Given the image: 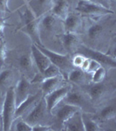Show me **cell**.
Returning <instances> with one entry per match:
<instances>
[{
  "mask_svg": "<svg viewBox=\"0 0 116 131\" xmlns=\"http://www.w3.org/2000/svg\"><path fill=\"white\" fill-rule=\"evenodd\" d=\"M110 15L107 16L106 19L104 18L105 16L96 18H88L91 20L88 25H86L84 22L83 27L86 28L83 29H85L86 31V38L87 41L90 42V45L87 46L92 48L95 43L96 46H98L101 42H105L106 40L110 41V37H108V35H110L112 29L114 28V20H113L111 23L108 22V18Z\"/></svg>",
  "mask_w": 116,
  "mask_h": 131,
  "instance_id": "cell-1",
  "label": "cell"
},
{
  "mask_svg": "<svg viewBox=\"0 0 116 131\" xmlns=\"http://www.w3.org/2000/svg\"><path fill=\"white\" fill-rule=\"evenodd\" d=\"M4 130V124H3V118H2V115L0 113V131Z\"/></svg>",
  "mask_w": 116,
  "mask_h": 131,
  "instance_id": "cell-39",
  "label": "cell"
},
{
  "mask_svg": "<svg viewBox=\"0 0 116 131\" xmlns=\"http://www.w3.org/2000/svg\"><path fill=\"white\" fill-rule=\"evenodd\" d=\"M31 52L33 59V62H34L35 67H37L38 72H39L42 74L45 69L51 64L50 60L33 43L31 46Z\"/></svg>",
  "mask_w": 116,
  "mask_h": 131,
  "instance_id": "cell-19",
  "label": "cell"
},
{
  "mask_svg": "<svg viewBox=\"0 0 116 131\" xmlns=\"http://www.w3.org/2000/svg\"><path fill=\"white\" fill-rule=\"evenodd\" d=\"M60 37V39L63 45V47L66 50V53L70 54L73 56L76 52L78 46H79V34L74 32H68V31H64L58 35Z\"/></svg>",
  "mask_w": 116,
  "mask_h": 131,
  "instance_id": "cell-15",
  "label": "cell"
},
{
  "mask_svg": "<svg viewBox=\"0 0 116 131\" xmlns=\"http://www.w3.org/2000/svg\"><path fill=\"white\" fill-rule=\"evenodd\" d=\"M17 62H18V67H19L20 71L24 73V76L26 77L29 80V78H33L34 76V62H33V59L31 56V52L30 51H24V52H20L17 59Z\"/></svg>",
  "mask_w": 116,
  "mask_h": 131,
  "instance_id": "cell-13",
  "label": "cell"
},
{
  "mask_svg": "<svg viewBox=\"0 0 116 131\" xmlns=\"http://www.w3.org/2000/svg\"><path fill=\"white\" fill-rule=\"evenodd\" d=\"M14 129L17 131H32V126H31L25 120H20L15 123Z\"/></svg>",
  "mask_w": 116,
  "mask_h": 131,
  "instance_id": "cell-30",
  "label": "cell"
},
{
  "mask_svg": "<svg viewBox=\"0 0 116 131\" xmlns=\"http://www.w3.org/2000/svg\"><path fill=\"white\" fill-rule=\"evenodd\" d=\"M100 67H101V65L98 62V61L90 59L89 66H88V68H87V70H86V73L92 74V73H94V72H95L97 69L100 68Z\"/></svg>",
  "mask_w": 116,
  "mask_h": 131,
  "instance_id": "cell-32",
  "label": "cell"
},
{
  "mask_svg": "<svg viewBox=\"0 0 116 131\" xmlns=\"http://www.w3.org/2000/svg\"><path fill=\"white\" fill-rule=\"evenodd\" d=\"M62 129L66 131H85L82 122L81 111L76 112L63 124Z\"/></svg>",
  "mask_w": 116,
  "mask_h": 131,
  "instance_id": "cell-22",
  "label": "cell"
},
{
  "mask_svg": "<svg viewBox=\"0 0 116 131\" xmlns=\"http://www.w3.org/2000/svg\"><path fill=\"white\" fill-rule=\"evenodd\" d=\"M65 81V78L62 75H58L55 77L46 78L41 82V92L43 96L52 93V91L56 90L60 86H63Z\"/></svg>",
  "mask_w": 116,
  "mask_h": 131,
  "instance_id": "cell-21",
  "label": "cell"
},
{
  "mask_svg": "<svg viewBox=\"0 0 116 131\" xmlns=\"http://www.w3.org/2000/svg\"><path fill=\"white\" fill-rule=\"evenodd\" d=\"M87 74H88L87 73L82 71L80 68L74 67L68 73L66 81L78 86H84L87 83V78H86V75Z\"/></svg>",
  "mask_w": 116,
  "mask_h": 131,
  "instance_id": "cell-24",
  "label": "cell"
},
{
  "mask_svg": "<svg viewBox=\"0 0 116 131\" xmlns=\"http://www.w3.org/2000/svg\"><path fill=\"white\" fill-rule=\"evenodd\" d=\"M107 76V69L102 66L99 69L92 73V83H99V82L104 81Z\"/></svg>",
  "mask_w": 116,
  "mask_h": 131,
  "instance_id": "cell-27",
  "label": "cell"
},
{
  "mask_svg": "<svg viewBox=\"0 0 116 131\" xmlns=\"http://www.w3.org/2000/svg\"><path fill=\"white\" fill-rule=\"evenodd\" d=\"M62 102L78 107L82 112L90 114L95 113V107L92 106L94 104L91 102L85 91L81 89H73L72 88L68 94L63 99Z\"/></svg>",
  "mask_w": 116,
  "mask_h": 131,
  "instance_id": "cell-6",
  "label": "cell"
},
{
  "mask_svg": "<svg viewBox=\"0 0 116 131\" xmlns=\"http://www.w3.org/2000/svg\"><path fill=\"white\" fill-rule=\"evenodd\" d=\"M25 1H26V2H29V1H30V0H25Z\"/></svg>",
  "mask_w": 116,
  "mask_h": 131,
  "instance_id": "cell-40",
  "label": "cell"
},
{
  "mask_svg": "<svg viewBox=\"0 0 116 131\" xmlns=\"http://www.w3.org/2000/svg\"><path fill=\"white\" fill-rule=\"evenodd\" d=\"M81 117H82V122H83L85 131L102 130L100 124H99L95 120H94V118H92L91 116H90V113H86V112L81 111Z\"/></svg>",
  "mask_w": 116,
  "mask_h": 131,
  "instance_id": "cell-26",
  "label": "cell"
},
{
  "mask_svg": "<svg viewBox=\"0 0 116 131\" xmlns=\"http://www.w3.org/2000/svg\"><path fill=\"white\" fill-rule=\"evenodd\" d=\"M89 62H90V59L89 58H86L85 60H84L83 63H82L81 67H79V68H80L82 71H84V72H86V70H87V68H88V66H89Z\"/></svg>",
  "mask_w": 116,
  "mask_h": 131,
  "instance_id": "cell-37",
  "label": "cell"
},
{
  "mask_svg": "<svg viewBox=\"0 0 116 131\" xmlns=\"http://www.w3.org/2000/svg\"><path fill=\"white\" fill-rule=\"evenodd\" d=\"M61 103H62V105L60 107L57 106V107L55 108L57 109L56 123L60 128H63V124L65 123V122L67 121L73 115H74L76 112L81 111V110L78 107L73 106V105L67 104V103L62 102V101H61Z\"/></svg>",
  "mask_w": 116,
  "mask_h": 131,
  "instance_id": "cell-17",
  "label": "cell"
},
{
  "mask_svg": "<svg viewBox=\"0 0 116 131\" xmlns=\"http://www.w3.org/2000/svg\"><path fill=\"white\" fill-rule=\"evenodd\" d=\"M0 12H10L8 8V0H0Z\"/></svg>",
  "mask_w": 116,
  "mask_h": 131,
  "instance_id": "cell-35",
  "label": "cell"
},
{
  "mask_svg": "<svg viewBox=\"0 0 116 131\" xmlns=\"http://www.w3.org/2000/svg\"><path fill=\"white\" fill-rule=\"evenodd\" d=\"M76 12L80 14L82 17L90 18H100L102 16L114 14V12L111 9H107L104 6L92 3L88 0H79L75 8Z\"/></svg>",
  "mask_w": 116,
  "mask_h": 131,
  "instance_id": "cell-7",
  "label": "cell"
},
{
  "mask_svg": "<svg viewBox=\"0 0 116 131\" xmlns=\"http://www.w3.org/2000/svg\"><path fill=\"white\" fill-rule=\"evenodd\" d=\"M1 38H3V37H1V36H0V39H1Z\"/></svg>",
  "mask_w": 116,
  "mask_h": 131,
  "instance_id": "cell-42",
  "label": "cell"
},
{
  "mask_svg": "<svg viewBox=\"0 0 116 131\" xmlns=\"http://www.w3.org/2000/svg\"><path fill=\"white\" fill-rule=\"evenodd\" d=\"M72 88V86L70 85H63L57 88L56 90L52 91V93L46 94L44 96V99L45 101L46 107H47L48 111L51 114H52V111L56 108L57 106L60 105L65 96L68 94V92Z\"/></svg>",
  "mask_w": 116,
  "mask_h": 131,
  "instance_id": "cell-11",
  "label": "cell"
},
{
  "mask_svg": "<svg viewBox=\"0 0 116 131\" xmlns=\"http://www.w3.org/2000/svg\"><path fill=\"white\" fill-rule=\"evenodd\" d=\"M88 1H91L92 3L98 4V5H100L104 7L107 8V9H110L111 7V1L110 0H88Z\"/></svg>",
  "mask_w": 116,
  "mask_h": 131,
  "instance_id": "cell-34",
  "label": "cell"
},
{
  "mask_svg": "<svg viewBox=\"0 0 116 131\" xmlns=\"http://www.w3.org/2000/svg\"><path fill=\"white\" fill-rule=\"evenodd\" d=\"M5 19L3 18H0V36L4 37L5 34Z\"/></svg>",
  "mask_w": 116,
  "mask_h": 131,
  "instance_id": "cell-36",
  "label": "cell"
},
{
  "mask_svg": "<svg viewBox=\"0 0 116 131\" xmlns=\"http://www.w3.org/2000/svg\"><path fill=\"white\" fill-rule=\"evenodd\" d=\"M69 9H70V3L68 0H54L51 12L63 20L69 13Z\"/></svg>",
  "mask_w": 116,
  "mask_h": 131,
  "instance_id": "cell-23",
  "label": "cell"
},
{
  "mask_svg": "<svg viewBox=\"0 0 116 131\" xmlns=\"http://www.w3.org/2000/svg\"><path fill=\"white\" fill-rule=\"evenodd\" d=\"M7 56V47L6 43L3 39V38L0 39V70L4 67Z\"/></svg>",
  "mask_w": 116,
  "mask_h": 131,
  "instance_id": "cell-29",
  "label": "cell"
},
{
  "mask_svg": "<svg viewBox=\"0 0 116 131\" xmlns=\"http://www.w3.org/2000/svg\"><path fill=\"white\" fill-rule=\"evenodd\" d=\"M18 75V73L17 71V69L14 68H5V69H1L0 71V88L2 89H6L13 86L12 84H14L15 82H18L17 81V77Z\"/></svg>",
  "mask_w": 116,
  "mask_h": 131,
  "instance_id": "cell-20",
  "label": "cell"
},
{
  "mask_svg": "<svg viewBox=\"0 0 116 131\" xmlns=\"http://www.w3.org/2000/svg\"><path fill=\"white\" fill-rule=\"evenodd\" d=\"M52 115L47 109L45 101L44 99V96L39 100V102L36 104V106L31 110L23 120H25L26 122H28L31 126L39 125V124H45L49 125V115Z\"/></svg>",
  "mask_w": 116,
  "mask_h": 131,
  "instance_id": "cell-8",
  "label": "cell"
},
{
  "mask_svg": "<svg viewBox=\"0 0 116 131\" xmlns=\"http://www.w3.org/2000/svg\"><path fill=\"white\" fill-rule=\"evenodd\" d=\"M53 3L54 0H30L27 2V5L32 10L36 18H39L51 12Z\"/></svg>",
  "mask_w": 116,
  "mask_h": 131,
  "instance_id": "cell-18",
  "label": "cell"
},
{
  "mask_svg": "<svg viewBox=\"0 0 116 131\" xmlns=\"http://www.w3.org/2000/svg\"><path fill=\"white\" fill-rule=\"evenodd\" d=\"M16 101H15V92L14 86L8 88L5 94L3 107H2L1 115L3 118L4 130L9 131L12 128L13 123L15 122V113H16Z\"/></svg>",
  "mask_w": 116,
  "mask_h": 131,
  "instance_id": "cell-3",
  "label": "cell"
},
{
  "mask_svg": "<svg viewBox=\"0 0 116 131\" xmlns=\"http://www.w3.org/2000/svg\"><path fill=\"white\" fill-rule=\"evenodd\" d=\"M110 1H114V0H110Z\"/></svg>",
  "mask_w": 116,
  "mask_h": 131,
  "instance_id": "cell-41",
  "label": "cell"
},
{
  "mask_svg": "<svg viewBox=\"0 0 116 131\" xmlns=\"http://www.w3.org/2000/svg\"><path fill=\"white\" fill-rule=\"evenodd\" d=\"M31 81L26 77L22 76L17 82L16 86H14V92H15V101L17 107L19 106L21 103L28 98L31 92Z\"/></svg>",
  "mask_w": 116,
  "mask_h": 131,
  "instance_id": "cell-16",
  "label": "cell"
},
{
  "mask_svg": "<svg viewBox=\"0 0 116 131\" xmlns=\"http://www.w3.org/2000/svg\"><path fill=\"white\" fill-rule=\"evenodd\" d=\"M85 59H86L85 56L81 55V54H79V53H75L72 56V63H73L74 67L79 68V67H81L82 63H83V61L85 60Z\"/></svg>",
  "mask_w": 116,
  "mask_h": 131,
  "instance_id": "cell-31",
  "label": "cell"
},
{
  "mask_svg": "<svg viewBox=\"0 0 116 131\" xmlns=\"http://www.w3.org/2000/svg\"><path fill=\"white\" fill-rule=\"evenodd\" d=\"M42 75H43L44 80H45L46 78H52V77H55V76L62 75V74H61L60 69H59L55 65L51 63V64L45 69V71L42 73Z\"/></svg>",
  "mask_w": 116,
  "mask_h": 131,
  "instance_id": "cell-28",
  "label": "cell"
},
{
  "mask_svg": "<svg viewBox=\"0 0 116 131\" xmlns=\"http://www.w3.org/2000/svg\"><path fill=\"white\" fill-rule=\"evenodd\" d=\"M116 116V106L115 103H108L104 105L99 111L97 118L101 122H106L111 120H114Z\"/></svg>",
  "mask_w": 116,
  "mask_h": 131,
  "instance_id": "cell-25",
  "label": "cell"
},
{
  "mask_svg": "<svg viewBox=\"0 0 116 131\" xmlns=\"http://www.w3.org/2000/svg\"><path fill=\"white\" fill-rule=\"evenodd\" d=\"M82 89L88 95L91 102L95 105L97 103H100L105 98H107L111 88L107 83L101 81L99 83L86 84L82 86Z\"/></svg>",
  "mask_w": 116,
  "mask_h": 131,
  "instance_id": "cell-9",
  "label": "cell"
},
{
  "mask_svg": "<svg viewBox=\"0 0 116 131\" xmlns=\"http://www.w3.org/2000/svg\"><path fill=\"white\" fill-rule=\"evenodd\" d=\"M42 97H43L42 92H38L34 94H30L26 100L23 101L19 106L17 107L15 113L16 119H18V118H25L30 113L31 109L36 106V104L39 102Z\"/></svg>",
  "mask_w": 116,
  "mask_h": 131,
  "instance_id": "cell-14",
  "label": "cell"
},
{
  "mask_svg": "<svg viewBox=\"0 0 116 131\" xmlns=\"http://www.w3.org/2000/svg\"><path fill=\"white\" fill-rule=\"evenodd\" d=\"M4 100H5V95H2V94H0V113H1L2 107H3Z\"/></svg>",
  "mask_w": 116,
  "mask_h": 131,
  "instance_id": "cell-38",
  "label": "cell"
},
{
  "mask_svg": "<svg viewBox=\"0 0 116 131\" xmlns=\"http://www.w3.org/2000/svg\"><path fill=\"white\" fill-rule=\"evenodd\" d=\"M52 129H53V128H52L51 125H45V124H39V125L32 126L33 131H48Z\"/></svg>",
  "mask_w": 116,
  "mask_h": 131,
  "instance_id": "cell-33",
  "label": "cell"
},
{
  "mask_svg": "<svg viewBox=\"0 0 116 131\" xmlns=\"http://www.w3.org/2000/svg\"><path fill=\"white\" fill-rule=\"evenodd\" d=\"M62 25V20L56 17L52 12H47L45 15L39 18V31L40 34L42 32L48 34L59 35L60 26Z\"/></svg>",
  "mask_w": 116,
  "mask_h": 131,
  "instance_id": "cell-10",
  "label": "cell"
},
{
  "mask_svg": "<svg viewBox=\"0 0 116 131\" xmlns=\"http://www.w3.org/2000/svg\"><path fill=\"white\" fill-rule=\"evenodd\" d=\"M36 45V44H35ZM38 48L43 52L45 55L48 57L51 63L55 65L59 69H60L61 74L65 78L66 81L67 75L74 68L73 63H72V55L66 53V54H60L58 52H55L53 51H51L50 49H47L43 45H36Z\"/></svg>",
  "mask_w": 116,
  "mask_h": 131,
  "instance_id": "cell-4",
  "label": "cell"
},
{
  "mask_svg": "<svg viewBox=\"0 0 116 131\" xmlns=\"http://www.w3.org/2000/svg\"><path fill=\"white\" fill-rule=\"evenodd\" d=\"M64 31L79 33L84 28V19L78 12H69L65 19L62 20Z\"/></svg>",
  "mask_w": 116,
  "mask_h": 131,
  "instance_id": "cell-12",
  "label": "cell"
},
{
  "mask_svg": "<svg viewBox=\"0 0 116 131\" xmlns=\"http://www.w3.org/2000/svg\"><path fill=\"white\" fill-rule=\"evenodd\" d=\"M75 53H79L81 55L85 56L86 58H89L91 60L98 61L106 69H114L116 67V61L114 56L107 54L105 52H101V51L92 49L89 46H86L85 44H79Z\"/></svg>",
  "mask_w": 116,
  "mask_h": 131,
  "instance_id": "cell-5",
  "label": "cell"
},
{
  "mask_svg": "<svg viewBox=\"0 0 116 131\" xmlns=\"http://www.w3.org/2000/svg\"><path fill=\"white\" fill-rule=\"evenodd\" d=\"M19 17L21 19L19 30L28 36L33 44L43 45L39 31V18H36L29 6H26L23 12H19Z\"/></svg>",
  "mask_w": 116,
  "mask_h": 131,
  "instance_id": "cell-2",
  "label": "cell"
}]
</instances>
